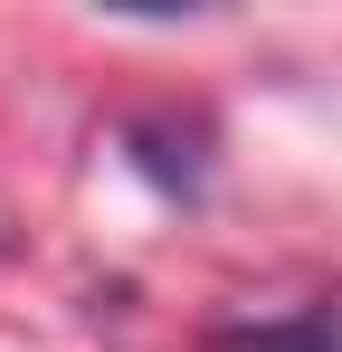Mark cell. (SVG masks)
<instances>
[{
    "label": "cell",
    "mask_w": 342,
    "mask_h": 352,
    "mask_svg": "<svg viewBox=\"0 0 342 352\" xmlns=\"http://www.w3.org/2000/svg\"><path fill=\"white\" fill-rule=\"evenodd\" d=\"M209 352H342V305H304V314H266V324H219Z\"/></svg>",
    "instance_id": "obj_1"
}]
</instances>
